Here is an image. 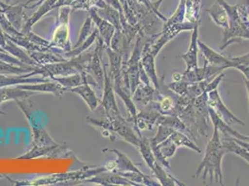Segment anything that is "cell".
<instances>
[{"mask_svg":"<svg viewBox=\"0 0 249 186\" xmlns=\"http://www.w3.org/2000/svg\"><path fill=\"white\" fill-rule=\"evenodd\" d=\"M229 153L228 150L223 146L218 128L214 126V133L208 142L206 153L201 164L198 167L195 178H198L203 172V183L206 184L207 176L210 177V184L215 181L220 186H223V175L221 171V161L223 156Z\"/></svg>","mask_w":249,"mask_h":186,"instance_id":"1","label":"cell"},{"mask_svg":"<svg viewBox=\"0 0 249 186\" xmlns=\"http://www.w3.org/2000/svg\"><path fill=\"white\" fill-rule=\"evenodd\" d=\"M92 19L90 16H87L86 18V21L84 22L83 26H82V29L80 31V35H79V37H78V40L77 43L75 44V46H73L72 49H75L79 46H81L83 44L84 41L90 36V34L92 33Z\"/></svg>","mask_w":249,"mask_h":186,"instance_id":"31","label":"cell"},{"mask_svg":"<svg viewBox=\"0 0 249 186\" xmlns=\"http://www.w3.org/2000/svg\"><path fill=\"white\" fill-rule=\"evenodd\" d=\"M103 66H104V98L102 100L101 104L104 107L107 119L112 121L115 118H117L118 116H120L121 114L115 102L114 88H113L111 77L107 70V64L104 63Z\"/></svg>","mask_w":249,"mask_h":186,"instance_id":"5","label":"cell"},{"mask_svg":"<svg viewBox=\"0 0 249 186\" xmlns=\"http://www.w3.org/2000/svg\"><path fill=\"white\" fill-rule=\"evenodd\" d=\"M89 16L91 17L94 23L96 24V27L98 28V30L100 32V36L102 37V39L104 40V45L107 47H110L112 37L114 36V32H115V27L110 22V21L105 20L104 18H102L96 8H91L89 10Z\"/></svg>","mask_w":249,"mask_h":186,"instance_id":"9","label":"cell"},{"mask_svg":"<svg viewBox=\"0 0 249 186\" xmlns=\"http://www.w3.org/2000/svg\"><path fill=\"white\" fill-rule=\"evenodd\" d=\"M247 141H248V142H249V136H248V138H247Z\"/></svg>","mask_w":249,"mask_h":186,"instance_id":"39","label":"cell"},{"mask_svg":"<svg viewBox=\"0 0 249 186\" xmlns=\"http://www.w3.org/2000/svg\"><path fill=\"white\" fill-rule=\"evenodd\" d=\"M57 1L58 0H46V2L38 9V11H36L26 22L25 26L22 27L21 33L22 34H27L28 32L31 31L32 26L36 21H39L41 19L42 16H44L46 13H48L49 11H52L53 9H55V5H56Z\"/></svg>","mask_w":249,"mask_h":186,"instance_id":"22","label":"cell"},{"mask_svg":"<svg viewBox=\"0 0 249 186\" xmlns=\"http://www.w3.org/2000/svg\"><path fill=\"white\" fill-rule=\"evenodd\" d=\"M221 143L223 146L228 150L229 153H234L236 155H239L240 157L244 158L249 164V152L247 151L246 149H244L243 147H241L240 145H237L232 138L228 137V138H223L221 140Z\"/></svg>","mask_w":249,"mask_h":186,"instance_id":"28","label":"cell"},{"mask_svg":"<svg viewBox=\"0 0 249 186\" xmlns=\"http://www.w3.org/2000/svg\"><path fill=\"white\" fill-rule=\"evenodd\" d=\"M51 79L59 83L60 85H62L63 88L67 89L68 91L86 83L85 79H84L83 74L81 73L73 74L71 75H65V76L54 75V76L51 77Z\"/></svg>","mask_w":249,"mask_h":186,"instance_id":"24","label":"cell"},{"mask_svg":"<svg viewBox=\"0 0 249 186\" xmlns=\"http://www.w3.org/2000/svg\"><path fill=\"white\" fill-rule=\"evenodd\" d=\"M1 8L3 9V11L5 13V17L7 20L11 22V25L19 30L21 27V20L23 16V11H22V6H15V7H9L6 6L4 3H0Z\"/></svg>","mask_w":249,"mask_h":186,"instance_id":"20","label":"cell"},{"mask_svg":"<svg viewBox=\"0 0 249 186\" xmlns=\"http://www.w3.org/2000/svg\"><path fill=\"white\" fill-rule=\"evenodd\" d=\"M72 8L70 6H62L58 16V25L53 33L52 42L48 47L49 52L51 49L60 50L63 52H70L72 50L69 39V15Z\"/></svg>","mask_w":249,"mask_h":186,"instance_id":"3","label":"cell"},{"mask_svg":"<svg viewBox=\"0 0 249 186\" xmlns=\"http://www.w3.org/2000/svg\"><path fill=\"white\" fill-rule=\"evenodd\" d=\"M230 59L235 62L236 64H245V65H249V52L245 54V55L230 58Z\"/></svg>","mask_w":249,"mask_h":186,"instance_id":"34","label":"cell"},{"mask_svg":"<svg viewBox=\"0 0 249 186\" xmlns=\"http://www.w3.org/2000/svg\"><path fill=\"white\" fill-rule=\"evenodd\" d=\"M104 151H109L117 155V159L114 161L115 168L114 172H122V171H134L141 173L142 171L134 165V163L124 154L119 152L116 149H104Z\"/></svg>","mask_w":249,"mask_h":186,"instance_id":"17","label":"cell"},{"mask_svg":"<svg viewBox=\"0 0 249 186\" xmlns=\"http://www.w3.org/2000/svg\"><path fill=\"white\" fill-rule=\"evenodd\" d=\"M209 16L213 21L223 29H227L229 26L228 15L225 9L219 4L218 0L210 8L207 9Z\"/></svg>","mask_w":249,"mask_h":186,"instance_id":"19","label":"cell"},{"mask_svg":"<svg viewBox=\"0 0 249 186\" xmlns=\"http://www.w3.org/2000/svg\"><path fill=\"white\" fill-rule=\"evenodd\" d=\"M156 88L144 83H140L136 89L135 93L132 94V100L137 106L142 108L155 100Z\"/></svg>","mask_w":249,"mask_h":186,"instance_id":"12","label":"cell"},{"mask_svg":"<svg viewBox=\"0 0 249 186\" xmlns=\"http://www.w3.org/2000/svg\"><path fill=\"white\" fill-rule=\"evenodd\" d=\"M139 3L142 4L143 6H145L146 8L152 12L156 13V15L162 20L163 21L166 22L167 21V18H166L163 14H161L159 11H158V8L160 6V4L163 2V0H157L156 2H152L150 0H137Z\"/></svg>","mask_w":249,"mask_h":186,"instance_id":"32","label":"cell"},{"mask_svg":"<svg viewBox=\"0 0 249 186\" xmlns=\"http://www.w3.org/2000/svg\"><path fill=\"white\" fill-rule=\"evenodd\" d=\"M235 69L244 74V77L249 79V66L245 64H235Z\"/></svg>","mask_w":249,"mask_h":186,"instance_id":"35","label":"cell"},{"mask_svg":"<svg viewBox=\"0 0 249 186\" xmlns=\"http://www.w3.org/2000/svg\"><path fill=\"white\" fill-rule=\"evenodd\" d=\"M169 137L178 148L184 146V147L192 149L197 153H201V149L197 147V145L195 144V142L192 139H190V137L185 133L178 131V130H175Z\"/></svg>","mask_w":249,"mask_h":186,"instance_id":"26","label":"cell"},{"mask_svg":"<svg viewBox=\"0 0 249 186\" xmlns=\"http://www.w3.org/2000/svg\"><path fill=\"white\" fill-rule=\"evenodd\" d=\"M219 4L225 9L228 15L229 26L227 29H224L222 45L219 49L224 51L229 45L231 43L238 42L241 43L242 38L249 39V29L245 25L239 16L236 5L231 6L224 0H218Z\"/></svg>","mask_w":249,"mask_h":186,"instance_id":"2","label":"cell"},{"mask_svg":"<svg viewBox=\"0 0 249 186\" xmlns=\"http://www.w3.org/2000/svg\"><path fill=\"white\" fill-rule=\"evenodd\" d=\"M33 130V139H34V144L36 147L38 148H43V147H48V146H52L55 145L57 143H55L51 136L48 134V132L43 130L39 129L38 127H32Z\"/></svg>","mask_w":249,"mask_h":186,"instance_id":"27","label":"cell"},{"mask_svg":"<svg viewBox=\"0 0 249 186\" xmlns=\"http://www.w3.org/2000/svg\"><path fill=\"white\" fill-rule=\"evenodd\" d=\"M208 113H209V117H210V119H211L213 125H214L215 127H217L218 131L221 132L226 138L232 137V138H236V139H239V140L247 141L248 136H244V135L240 134L236 130H232V129L231 128V126L226 124V123L218 116V114H217L212 108L208 107Z\"/></svg>","mask_w":249,"mask_h":186,"instance_id":"14","label":"cell"},{"mask_svg":"<svg viewBox=\"0 0 249 186\" xmlns=\"http://www.w3.org/2000/svg\"><path fill=\"white\" fill-rule=\"evenodd\" d=\"M157 126H158V130H157L156 136L152 139H149L150 145H151L152 148L156 147L159 144L164 142L175 131L174 129H172L168 126H166V125H157Z\"/></svg>","mask_w":249,"mask_h":186,"instance_id":"29","label":"cell"},{"mask_svg":"<svg viewBox=\"0 0 249 186\" xmlns=\"http://www.w3.org/2000/svg\"><path fill=\"white\" fill-rule=\"evenodd\" d=\"M156 148L166 159L174 156L175 153H176L177 149H178L176 145L171 141L170 137H168L164 142H162L161 144L157 145Z\"/></svg>","mask_w":249,"mask_h":186,"instance_id":"30","label":"cell"},{"mask_svg":"<svg viewBox=\"0 0 249 186\" xmlns=\"http://www.w3.org/2000/svg\"><path fill=\"white\" fill-rule=\"evenodd\" d=\"M191 83L186 82V81H178V82L170 83L167 85V87L174 93L181 96V95H184L186 94L187 91H188V88H189V85Z\"/></svg>","mask_w":249,"mask_h":186,"instance_id":"33","label":"cell"},{"mask_svg":"<svg viewBox=\"0 0 249 186\" xmlns=\"http://www.w3.org/2000/svg\"><path fill=\"white\" fill-rule=\"evenodd\" d=\"M87 182L96 183V184L103 185V186H110V185H114V186H137L136 184L128 181L123 176L119 175L118 173L113 172V171H110L108 173H104V174L101 172V173L97 174V177L87 180Z\"/></svg>","mask_w":249,"mask_h":186,"instance_id":"13","label":"cell"},{"mask_svg":"<svg viewBox=\"0 0 249 186\" xmlns=\"http://www.w3.org/2000/svg\"><path fill=\"white\" fill-rule=\"evenodd\" d=\"M156 125H166L175 130L181 131L189 136L186 126L176 114H161L156 120Z\"/></svg>","mask_w":249,"mask_h":186,"instance_id":"23","label":"cell"},{"mask_svg":"<svg viewBox=\"0 0 249 186\" xmlns=\"http://www.w3.org/2000/svg\"><path fill=\"white\" fill-rule=\"evenodd\" d=\"M29 56L36 62L39 66L47 65L51 63L62 62L67 61L61 54L52 52H28Z\"/></svg>","mask_w":249,"mask_h":186,"instance_id":"16","label":"cell"},{"mask_svg":"<svg viewBox=\"0 0 249 186\" xmlns=\"http://www.w3.org/2000/svg\"><path fill=\"white\" fill-rule=\"evenodd\" d=\"M208 107L212 108L218 116L226 123V124H239L241 126H245L244 121L240 120L238 117H236V115L232 114L225 104H223L219 93L218 92V89H215L211 92L208 93Z\"/></svg>","mask_w":249,"mask_h":186,"instance_id":"6","label":"cell"},{"mask_svg":"<svg viewBox=\"0 0 249 186\" xmlns=\"http://www.w3.org/2000/svg\"><path fill=\"white\" fill-rule=\"evenodd\" d=\"M198 27L195 26L191 37V44L186 53L181 55L182 60L186 63V71L198 67Z\"/></svg>","mask_w":249,"mask_h":186,"instance_id":"11","label":"cell"},{"mask_svg":"<svg viewBox=\"0 0 249 186\" xmlns=\"http://www.w3.org/2000/svg\"><path fill=\"white\" fill-rule=\"evenodd\" d=\"M94 125L102 128L105 131H109L110 133L114 132L118 137L122 138L128 144L135 146L137 148L139 147L140 137H138L133 131L134 130L132 129L130 122L124 120V118H123L121 115L112 121L108 119L106 121L95 120Z\"/></svg>","mask_w":249,"mask_h":186,"instance_id":"4","label":"cell"},{"mask_svg":"<svg viewBox=\"0 0 249 186\" xmlns=\"http://www.w3.org/2000/svg\"><path fill=\"white\" fill-rule=\"evenodd\" d=\"M181 76H182V74H180V73H174L172 74V79H173L174 82L181 81Z\"/></svg>","mask_w":249,"mask_h":186,"instance_id":"37","label":"cell"},{"mask_svg":"<svg viewBox=\"0 0 249 186\" xmlns=\"http://www.w3.org/2000/svg\"><path fill=\"white\" fill-rule=\"evenodd\" d=\"M231 138H232V137H231ZM232 140H233L237 145H240L241 147H243L244 149H246L247 151H249V142H248V141H243V140H239V139H236V138H232Z\"/></svg>","mask_w":249,"mask_h":186,"instance_id":"36","label":"cell"},{"mask_svg":"<svg viewBox=\"0 0 249 186\" xmlns=\"http://www.w3.org/2000/svg\"><path fill=\"white\" fill-rule=\"evenodd\" d=\"M138 148L140 150V153L142 156L143 160L145 161L146 164L152 170L156 160L155 155H154V152H153V149H152L151 145H150L149 139H147L145 137H142V136H140V145H139Z\"/></svg>","mask_w":249,"mask_h":186,"instance_id":"25","label":"cell"},{"mask_svg":"<svg viewBox=\"0 0 249 186\" xmlns=\"http://www.w3.org/2000/svg\"><path fill=\"white\" fill-rule=\"evenodd\" d=\"M152 171L155 175V178L158 180V182L160 183L161 186H184L185 185L182 184L181 182H179L178 180L175 179L172 175H169L164 167L162 165H160L157 161H156L154 167L152 168Z\"/></svg>","mask_w":249,"mask_h":186,"instance_id":"21","label":"cell"},{"mask_svg":"<svg viewBox=\"0 0 249 186\" xmlns=\"http://www.w3.org/2000/svg\"><path fill=\"white\" fill-rule=\"evenodd\" d=\"M72 155V152L65 146L56 144L52 146L38 148L35 147L30 152L24 155H21V159H33L40 156H51V157H66Z\"/></svg>","mask_w":249,"mask_h":186,"instance_id":"7","label":"cell"},{"mask_svg":"<svg viewBox=\"0 0 249 186\" xmlns=\"http://www.w3.org/2000/svg\"><path fill=\"white\" fill-rule=\"evenodd\" d=\"M244 81H245V84H246V87H247V91H248V95H249V79H248V78H246V77H244Z\"/></svg>","mask_w":249,"mask_h":186,"instance_id":"38","label":"cell"},{"mask_svg":"<svg viewBox=\"0 0 249 186\" xmlns=\"http://www.w3.org/2000/svg\"><path fill=\"white\" fill-rule=\"evenodd\" d=\"M70 92L79 95L85 101V103L88 104V106L91 111H94L98 107L99 100L89 84L84 83L82 85H79L73 89H71Z\"/></svg>","mask_w":249,"mask_h":186,"instance_id":"15","label":"cell"},{"mask_svg":"<svg viewBox=\"0 0 249 186\" xmlns=\"http://www.w3.org/2000/svg\"><path fill=\"white\" fill-rule=\"evenodd\" d=\"M198 47L203 52L205 56V60L211 65L215 66H220L224 69L227 68H234L235 67V62L231 61L230 58H226L225 56L219 54L217 52L213 51L211 48H209L205 43L200 41L198 39Z\"/></svg>","mask_w":249,"mask_h":186,"instance_id":"10","label":"cell"},{"mask_svg":"<svg viewBox=\"0 0 249 186\" xmlns=\"http://www.w3.org/2000/svg\"><path fill=\"white\" fill-rule=\"evenodd\" d=\"M107 54L109 55L110 60V70L109 75L111 80L113 81L116 78L121 77V70H122V62H123V56L119 52H114L110 47L105 48Z\"/></svg>","mask_w":249,"mask_h":186,"instance_id":"18","label":"cell"},{"mask_svg":"<svg viewBox=\"0 0 249 186\" xmlns=\"http://www.w3.org/2000/svg\"><path fill=\"white\" fill-rule=\"evenodd\" d=\"M16 87L20 90L29 91L33 93H52L56 96H62L68 90L63 88L62 85L54 80H49L46 82L34 83V84H21L16 85Z\"/></svg>","mask_w":249,"mask_h":186,"instance_id":"8","label":"cell"}]
</instances>
